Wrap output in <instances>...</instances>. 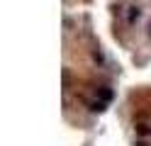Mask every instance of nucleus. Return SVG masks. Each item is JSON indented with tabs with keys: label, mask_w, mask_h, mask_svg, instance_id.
Returning a JSON list of instances; mask_svg holds the SVG:
<instances>
[{
	"label": "nucleus",
	"mask_w": 151,
	"mask_h": 146,
	"mask_svg": "<svg viewBox=\"0 0 151 146\" xmlns=\"http://www.w3.org/2000/svg\"><path fill=\"white\" fill-rule=\"evenodd\" d=\"M129 10H132V12H129V22H132V24L139 22V19H141V10H139V7H129Z\"/></svg>",
	"instance_id": "1"
}]
</instances>
